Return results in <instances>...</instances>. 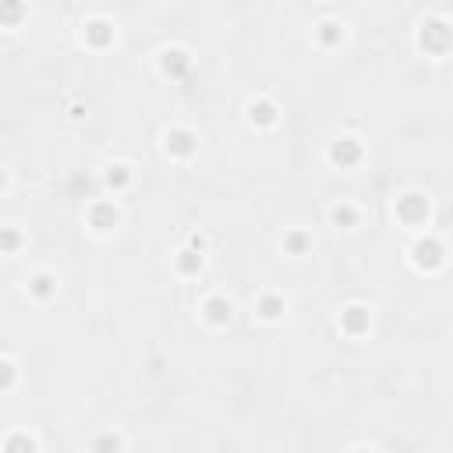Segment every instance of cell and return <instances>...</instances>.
<instances>
[{
    "mask_svg": "<svg viewBox=\"0 0 453 453\" xmlns=\"http://www.w3.org/2000/svg\"><path fill=\"white\" fill-rule=\"evenodd\" d=\"M432 216H435V202L428 191L421 188H403L400 195H393V219L411 230V234H421L432 226Z\"/></svg>",
    "mask_w": 453,
    "mask_h": 453,
    "instance_id": "1",
    "label": "cell"
},
{
    "mask_svg": "<svg viewBox=\"0 0 453 453\" xmlns=\"http://www.w3.org/2000/svg\"><path fill=\"white\" fill-rule=\"evenodd\" d=\"M414 46L428 60H442L453 53V18L446 14H425L414 28Z\"/></svg>",
    "mask_w": 453,
    "mask_h": 453,
    "instance_id": "2",
    "label": "cell"
},
{
    "mask_svg": "<svg viewBox=\"0 0 453 453\" xmlns=\"http://www.w3.org/2000/svg\"><path fill=\"white\" fill-rule=\"evenodd\" d=\"M407 262H411V269L421 273V276H439V273L449 265V248H446V241H442L439 234L421 230V234H414V241L407 244Z\"/></svg>",
    "mask_w": 453,
    "mask_h": 453,
    "instance_id": "3",
    "label": "cell"
},
{
    "mask_svg": "<svg viewBox=\"0 0 453 453\" xmlns=\"http://www.w3.org/2000/svg\"><path fill=\"white\" fill-rule=\"evenodd\" d=\"M85 230L92 237H113L120 226H124V205L117 195H103V198H92L85 205Z\"/></svg>",
    "mask_w": 453,
    "mask_h": 453,
    "instance_id": "4",
    "label": "cell"
},
{
    "mask_svg": "<svg viewBox=\"0 0 453 453\" xmlns=\"http://www.w3.org/2000/svg\"><path fill=\"white\" fill-rule=\"evenodd\" d=\"M198 145H202V138H198V131L191 124H170L159 134V149L173 163H191L198 156Z\"/></svg>",
    "mask_w": 453,
    "mask_h": 453,
    "instance_id": "5",
    "label": "cell"
},
{
    "mask_svg": "<svg viewBox=\"0 0 453 453\" xmlns=\"http://www.w3.org/2000/svg\"><path fill=\"white\" fill-rule=\"evenodd\" d=\"M365 159H368V145H365V138L354 134V131H343V134H336V138L326 145V163H329L333 170H357Z\"/></svg>",
    "mask_w": 453,
    "mask_h": 453,
    "instance_id": "6",
    "label": "cell"
},
{
    "mask_svg": "<svg viewBox=\"0 0 453 453\" xmlns=\"http://www.w3.org/2000/svg\"><path fill=\"white\" fill-rule=\"evenodd\" d=\"M117 21L110 18V14H88L85 21H81V28H78V39H81V46L88 50V53H106V50H113L117 46Z\"/></svg>",
    "mask_w": 453,
    "mask_h": 453,
    "instance_id": "7",
    "label": "cell"
},
{
    "mask_svg": "<svg viewBox=\"0 0 453 453\" xmlns=\"http://www.w3.org/2000/svg\"><path fill=\"white\" fill-rule=\"evenodd\" d=\"M372 326H375V308L365 304V301H347L336 311V329L347 340H365L372 333Z\"/></svg>",
    "mask_w": 453,
    "mask_h": 453,
    "instance_id": "8",
    "label": "cell"
},
{
    "mask_svg": "<svg viewBox=\"0 0 453 453\" xmlns=\"http://www.w3.org/2000/svg\"><path fill=\"white\" fill-rule=\"evenodd\" d=\"M156 67H159V74L166 81H184L195 71V53L188 46H180V42H166L156 53Z\"/></svg>",
    "mask_w": 453,
    "mask_h": 453,
    "instance_id": "9",
    "label": "cell"
},
{
    "mask_svg": "<svg viewBox=\"0 0 453 453\" xmlns=\"http://www.w3.org/2000/svg\"><path fill=\"white\" fill-rule=\"evenodd\" d=\"M241 117H244V124H248L251 131H273V127L280 124L283 110H280V103H276L269 92H255V96H248Z\"/></svg>",
    "mask_w": 453,
    "mask_h": 453,
    "instance_id": "10",
    "label": "cell"
},
{
    "mask_svg": "<svg viewBox=\"0 0 453 453\" xmlns=\"http://www.w3.org/2000/svg\"><path fill=\"white\" fill-rule=\"evenodd\" d=\"M234 315H237V304H234V297L230 294H223V290H212V294H205L202 301H198V322L205 326V329H226L230 322H234Z\"/></svg>",
    "mask_w": 453,
    "mask_h": 453,
    "instance_id": "11",
    "label": "cell"
},
{
    "mask_svg": "<svg viewBox=\"0 0 453 453\" xmlns=\"http://www.w3.org/2000/svg\"><path fill=\"white\" fill-rule=\"evenodd\" d=\"M287 311H290V297H287L283 290H276V287L258 290L255 301H251V315H255L262 326H276V322H283Z\"/></svg>",
    "mask_w": 453,
    "mask_h": 453,
    "instance_id": "12",
    "label": "cell"
},
{
    "mask_svg": "<svg viewBox=\"0 0 453 453\" xmlns=\"http://www.w3.org/2000/svg\"><path fill=\"white\" fill-rule=\"evenodd\" d=\"M21 290L32 304H50L60 297V276L53 269H32L25 280H21Z\"/></svg>",
    "mask_w": 453,
    "mask_h": 453,
    "instance_id": "13",
    "label": "cell"
},
{
    "mask_svg": "<svg viewBox=\"0 0 453 453\" xmlns=\"http://www.w3.org/2000/svg\"><path fill=\"white\" fill-rule=\"evenodd\" d=\"M311 42H315V50H322V53L343 50V42H347V21H343V18H319V21L311 25Z\"/></svg>",
    "mask_w": 453,
    "mask_h": 453,
    "instance_id": "14",
    "label": "cell"
},
{
    "mask_svg": "<svg viewBox=\"0 0 453 453\" xmlns=\"http://www.w3.org/2000/svg\"><path fill=\"white\" fill-rule=\"evenodd\" d=\"M205 258H209V251H202V248H195V244L184 241V244L170 255V273L180 276V280H198V276L205 273Z\"/></svg>",
    "mask_w": 453,
    "mask_h": 453,
    "instance_id": "15",
    "label": "cell"
},
{
    "mask_svg": "<svg viewBox=\"0 0 453 453\" xmlns=\"http://www.w3.org/2000/svg\"><path fill=\"white\" fill-rule=\"evenodd\" d=\"M99 180H103L106 195H117V198H120L124 191L134 188V166H131L127 159H110V163H103Z\"/></svg>",
    "mask_w": 453,
    "mask_h": 453,
    "instance_id": "16",
    "label": "cell"
},
{
    "mask_svg": "<svg viewBox=\"0 0 453 453\" xmlns=\"http://www.w3.org/2000/svg\"><path fill=\"white\" fill-rule=\"evenodd\" d=\"M311 251H315V234H311L308 226H287V230L280 234V255L301 262V258H308Z\"/></svg>",
    "mask_w": 453,
    "mask_h": 453,
    "instance_id": "17",
    "label": "cell"
},
{
    "mask_svg": "<svg viewBox=\"0 0 453 453\" xmlns=\"http://www.w3.org/2000/svg\"><path fill=\"white\" fill-rule=\"evenodd\" d=\"M326 219H329L333 230H357V226H361V205L340 198V202H333V205L326 209Z\"/></svg>",
    "mask_w": 453,
    "mask_h": 453,
    "instance_id": "18",
    "label": "cell"
},
{
    "mask_svg": "<svg viewBox=\"0 0 453 453\" xmlns=\"http://www.w3.org/2000/svg\"><path fill=\"white\" fill-rule=\"evenodd\" d=\"M0 449L4 453H42V439L35 432H28V428H14V432H7L0 439Z\"/></svg>",
    "mask_w": 453,
    "mask_h": 453,
    "instance_id": "19",
    "label": "cell"
},
{
    "mask_svg": "<svg viewBox=\"0 0 453 453\" xmlns=\"http://www.w3.org/2000/svg\"><path fill=\"white\" fill-rule=\"evenodd\" d=\"M28 21V0H0V25L7 32H18Z\"/></svg>",
    "mask_w": 453,
    "mask_h": 453,
    "instance_id": "20",
    "label": "cell"
},
{
    "mask_svg": "<svg viewBox=\"0 0 453 453\" xmlns=\"http://www.w3.org/2000/svg\"><path fill=\"white\" fill-rule=\"evenodd\" d=\"M127 446H131V439L124 432H117V428H106V432H99V435L88 439V449H96V453H120Z\"/></svg>",
    "mask_w": 453,
    "mask_h": 453,
    "instance_id": "21",
    "label": "cell"
},
{
    "mask_svg": "<svg viewBox=\"0 0 453 453\" xmlns=\"http://www.w3.org/2000/svg\"><path fill=\"white\" fill-rule=\"evenodd\" d=\"M25 244H28V234H25L18 223H4V226H0V251H4L7 258H14Z\"/></svg>",
    "mask_w": 453,
    "mask_h": 453,
    "instance_id": "22",
    "label": "cell"
},
{
    "mask_svg": "<svg viewBox=\"0 0 453 453\" xmlns=\"http://www.w3.org/2000/svg\"><path fill=\"white\" fill-rule=\"evenodd\" d=\"M18 379H21L18 357H14V354H4V357H0V393L11 396V393L18 389Z\"/></svg>",
    "mask_w": 453,
    "mask_h": 453,
    "instance_id": "23",
    "label": "cell"
},
{
    "mask_svg": "<svg viewBox=\"0 0 453 453\" xmlns=\"http://www.w3.org/2000/svg\"><path fill=\"white\" fill-rule=\"evenodd\" d=\"M64 113H67V120H85V113H88V106H85L81 99H74V96H67V103H64Z\"/></svg>",
    "mask_w": 453,
    "mask_h": 453,
    "instance_id": "24",
    "label": "cell"
},
{
    "mask_svg": "<svg viewBox=\"0 0 453 453\" xmlns=\"http://www.w3.org/2000/svg\"><path fill=\"white\" fill-rule=\"evenodd\" d=\"M184 241H188V244H195V248H202V251H209V237H205L202 230H191Z\"/></svg>",
    "mask_w": 453,
    "mask_h": 453,
    "instance_id": "25",
    "label": "cell"
}]
</instances>
